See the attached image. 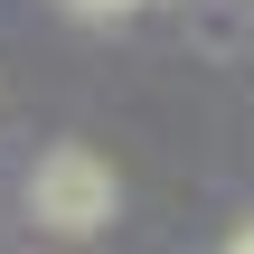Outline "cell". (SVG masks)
Returning <instances> with one entry per match:
<instances>
[{"label": "cell", "instance_id": "obj_1", "mask_svg": "<svg viewBox=\"0 0 254 254\" xmlns=\"http://www.w3.org/2000/svg\"><path fill=\"white\" fill-rule=\"evenodd\" d=\"M113 207H123V179H113L104 151H85V141L38 151V170H28V217H38L47 236H104Z\"/></svg>", "mask_w": 254, "mask_h": 254}, {"label": "cell", "instance_id": "obj_2", "mask_svg": "<svg viewBox=\"0 0 254 254\" xmlns=\"http://www.w3.org/2000/svg\"><path fill=\"white\" fill-rule=\"evenodd\" d=\"M57 9H66V19H85V28H113V19H132L141 0H57Z\"/></svg>", "mask_w": 254, "mask_h": 254}, {"label": "cell", "instance_id": "obj_4", "mask_svg": "<svg viewBox=\"0 0 254 254\" xmlns=\"http://www.w3.org/2000/svg\"><path fill=\"white\" fill-rule=\"evenodd\" d=\"M141 9H151V0H141Z\"/></svg>", "mask_w": 254, "mask_h": 254}, {"label": "cell", "instance_id": "obj_3", "mask_svg": "<svg viewBox=\"0 0 254 254\" xmlns=\"http://www.w3.org/2000/svg\"><path fill=\"white\" fill-rule=\"evenodd\" d=\"M226 254H254V217H245V226H236V236H226Z\"/></svg>", "mask_w": 254, "mask_h": 254}]
</instances>
